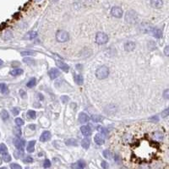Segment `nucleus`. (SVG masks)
Returning a JSON list of instances; mask_svg holds the SVG:
<instances>
[{"instance_id": "52", "label": "nucleus", "mask_w": 169, "mask_h": 169, "mask_svg": "<svg viewBox=\"0 0 169 169\" xmlns=\"http://www.w3.org/2000/svg\"><path fill=\"white\" fill-rule=\"evenodd\" d=\"M35 1H36V2H41V0H35Z\"/></svg>"}, {"instance_id": "5", "label": "nucleus", "mask_w": 169, "mask_h": 169, "mask_svg": "<svg viewBox=\"0 0 169 169\" xmlns=\"http://www.w3.org/2000/svg\"><path fill=\"white\" fill-rule=\"evenodd\" d=\"M125 20L129 23H134L136 20V13L133 10L128 11L125 16Z\"/></svg>"}, {"instance_id": "22", "label": "nucleus", "mask_w": 169, "mask_h": 169, "mask_svg": "<svg viewBox=\"0 0 169 169\" xmlns=\"http://www.w3.org/2000/svg\"><path fill=\"white\" fill-rule=\"evenodd\" d=\"M36 80L35 78H32L30 81L27 82L26 86L29 87V88H32V87H34L36 86Z\"/></svg>"}, {"instance_id": "35", "label": "nucleus", "mask_w": 169, "mask_h": 169, "mask_svg": "<svg viewBox=\"0 0 169 169\" xmlns=\"http://www.w3.org/2000/svg\"><path fill=\"white\" fill-rule=\"evenodd\" d=\"M14 133H15V135L17 137L21 136V129H20V128H15Z\"/></svg>"}, {"instance_id": "45", "label": "nucleus", "mask_w": 169, "mask_h": 169, "mask_svg": "<svg viewBox=\"0 0 169 169\" xmlns=\"http://www.w3.org/2000/svg\"><path fill=\"white\" fill-rule=\"evenodd\" d=\"M23 61H24L25 63H27V64H33L34 63L32 59H31V58H24Z\"/></svg>"}, {"instance_id": "34", "label": "nucleus", "mask_w": 169, "mask_h": 169, "mask_svg": "<svg viewBox=\"0 0 169 169\" xmlns=\"http://www.w3.org/2000/svg\"><path fill=\"white\" fill-rule=\"evenodd\" d=\"M20 54H21L22 56H29V55H34L35 53L31 52V51H23V52L20 53Z\"/></svg>"}, {"instance_id": "21", "label": "nucleus", "mask_w": 169, "mask_h": 169, "mask_svg": "<svg viewBox=\"0 0 169 169\" xmlns=\"http://www.w3.org/2000/svg\"><path fill=\"white\" fill-rule=\"evenodd\" d=\"M72 168H86V162L84 161H79L76 165H72Z\"/></svg>"}, {"instance_id": "24", "label": "nucleus", "mask_w": 169, "mask_h": 169, "mask_svg": "<svg viewBox=\"0 0 169 169\" xmlns=\"http://www.w3.org/2000/svg\"><path fill=\"white\" fill-rule=\"evenodd\" d=\"M103 117L100 116V115H92L91 117V119L93 122H96V123H98V122H101L102 120H103Z\"/></svg>"}, {"instance_id": "8", "label": "nucleus", "mask_w": 169, "mask_h": 169, "mask_svg": "<svg viewBox=\"0 0 169 169\" xmlns=\"http://www.w3.org/2000/svg\"><path fill=\"white\" fill-rule=\"evenodd\" d=\"M49 77L52 79V80H55L57 79L59 75H60V72L58 69H52L48 73Z\"/></svg>"}, {"instance_id": "46", "label": "nucleus", "mask_w": 169, "mask_h": 169, "mask_svg": "<svg viewBox=\"0 0 169 169\" xmlns=\"http://www.w3.org/2000/svg\"><path fill=\"white\" fill-rule=\"evenodd\" d=\"M164 53H165V55L166 56H168L169 55V47L168 46H167L165 49H164Z\"/></svg>"}, {"instance_id": "42", "label": "nucleus", "mask_w": 169, "mask_h": 169, "mask_svg": "<svg viewBox=\"0 0 169 169\" xmlns=\"http://www.w3.org/2000/svg\"><path fill=\"white\" fill-rule=\"evenodd\" d=\"M169 90L168 89H167V90H165V91H164V93H163V97H164V98L165 99H168L169 98Z\"/></svg>"}, {"instance_id": "1", "label": "nucleus", "mask_w": 169, "mask_h": 169, "mask_svg": "<svg viewBox=\"0 0 169 169\" xmlns=\"http://www.w3.org/2000/svg\"><path fill=\"white\" fill-rule=\"evenodd\" d=\"M108 74H109V69L107 66H102L98 68L96 71V76L99 80H104L106 78H107Z\"/></svg>"}, {"instance_id": "25", "label": "nucleus", "mask_w": 169, "mask_h": 169, "mask_svg": "<svg viewBox=\"0 0 169 169\" xmlns=\"http://www.w3.org/2000/svg\"><path fill=\"white\" fill-rule=\"evenodd\" d=\"M1 118H2V119L3 120H7L8 119V118H9V114L6 111V110H3L2 112H1Z\"/></svg>"}, {"instance_id": "36", "label": "nucleus", "mask_w": 169, "mask_h": 169, "mask_svg": "<svg viewBox=\"0 0 169 169\" xmlns=\"http://www.w3.org/2000/svg\"><path fill=\"white\" fill-rule=\"evenodd\" d=\"M23 161H24L25 163H32V162H33V158L32 156H26V157L25 158Z\"/></svg>"}, {"instance_id": "53", "label": "nucleus", "mask_w": 169, "mask_h": 169, "mask_svg": "<svg viewBox=\"0 0 169 169\" xmlns=\"http://www.w3.org/2000/svg\"><path fill=\"white\" fill-rule=\"evenodd\" d=\"M55 1H57V0H55Z\"/></svg>"}, {"instance_id": "26", "label": "nucleus", "mask_w": 169, "mask_h": 169, "mask_svg": "<svg viewBox=\"0 0 169 169\" xmlns=\"http://www.w3.org/2000/svg\"><path fill=\"white\" fill-rule=\"evenodd\" d=\"M27 117L29 119H34L36 117V113L35 111H33V110H29L27 112Z\"/></svg>"}, {"instance_id": "43", "label": "nucleus", "mask_w": 169, "mask_h": 169, "mask_svg": "<svg viewBox=\"0 0 169 169\" xmlns=\"http://www.w3.org/2000/svg\"><path fill=\"white\" fill-rule=\"evenodd\" d=\"M61 100H62V102H64V103H66L69 100V98L68 97H65V96H63V97H61Z\"/></svg>"}, {"instance_id": "28", "label": "nucleus", "mask_w": 169, "mask_h": 169, "mask_svg": "<svg viewBox=\"0 0 169 169\" xmlns=\"http://www.w3.org/2000/svg\"><path fill=\"white\" fill-rule=\"evenodd\" d=\"M3 159H4V161H6V162H9V161H11V156L8 152L4 153L3 154Z\"/></svg>"}, {"instance_id": "6", "label": "nucleus", "mask_w": 169, "mask_h": 169, "mask_svg": "<svg viewBox=\"0 0 169 169\" xmlns=\"http://www.w3.org/2000/svg\"><path fill=\"white\" fill-rule=\"evenodd\" d=\"M111 14L115 18H121L123 15V9L120 7L115 6V7H113L111 9Z\"/></svg>"}, {"instance_id": "47", "label": "nucleus", "mask_w": 169, "mask_h": 169, "mask_svg": "<svg viewBox=\"0 0 169 169\" xmlns=\"http://www.w3.org/2000/svg\"><path fill=\"white\" fill-rule=\"evenodd\" d=\"M150 120H155V121H156V122H158V120H159V118H158L157 116H154V117L150 118Z\"/></svg>"}, {"instance_id": "15", "label": "nucleus", "mask_w": 169, "mask_h": 169, "mask_svg": "<svg viewBox=\"0 0 169 169\" xmlns=\"http://www.w3.org/2000/svg\"><path fill=\"white\" fill-rule=\"evenodd\" d=\"M35 145H36V141H35V140H32V141H30V142L27 144V148H26L27 151L30 153L34 152V150H35Z\"/></svg>"}, {"instance_id": "29", "label": "nucleus", "mask_w": 169, "mask_h": 169, "mask_svg": "<svg viewBox=\"0 0 169 169\" xmlns=\"http://www.w3.org/2000/svg\"><path fill=\"white\" fill-rule=\"evenodd\" d=\"M103 156L107 159H111L112 158V153L108 150H105L103 151Z\"/></svg>"}, {"instance_id": "38", "label": "nucleus", "mask_w": 169, "mask_h": 169, "mask_svg": "<svg viewBox=\"0 0 169 169\" xmlns=\"http://www.w3.org/2000/svg\"><path fill=\"white\" fill-rule=\"evenodd\" d=\"M168 113H169V109L168 108H167V109H165L164 111H162V113H161V117H162V118H166V117H168Z\"/></svg>"}, {"instance_id": "12", "label": "nucleus", "mask_w": 169, "mask_h": 169, "mask_svg": "<svg viewBox=\"0 0 169 169\" xmlns=\"http://www.w3.org/2000/svg\"><path fill=\"white\" fill-rule=\"evenodd\" d=\"M135 48V43L134 41H127L124 44V49L127 52H131Z\"/></svg>"}, {"instance_id": "32", "label": "nucleus", "mask_w": 169, "mask_h": 169, "mask_svg": "<svg viewBox=\"0 0 169 169\" xmlns=\"http://www.w3.org/2000/svg\"><path fill=\"white\" fill-rule=\"evenodd\" d=\"M15 123H16L17 126L20 127V126L24 125L25 122L22 119H20V118H17V119H15Z\"/></svg>"}, {"instance_id": "18", "label": "nucleus", "mask_w": 169, "mask_h": 169, "mask_svg": "<svg viewBox=\"0 0 169 169\" xmlns=\"http://www.w3.org/2000/svg\"><path fill=\"white\" fill-rule=\"evenodd\" d=\"M90 144V141L88 138H85L81 140V145L83 146L84 149H88Z\"/></svg>"}, {"instance_id": "41", "label": "nucleus", "mask_w": 169, "mask_h": 169, "mask_svg": "<svg viewBox=\"0 0 169 169\" xmlns=\"http://www.w3.org/2000/svg\"><path fill=\"white\" fill-rule=\"evenodd\" d=\"M11 36H12V35H11V32L9 31H7L6 32L4 33V39H8Z\"/></svg>"}, {"instance_id": "23", "label": "nucleus", "mask_w": 169, "mask_h": 169, "mask_svg": "<svg viewBox=\"0 0 169 169\" xmlns=\"http://www.w3.org/2000/svg\"><path fill=\"white\" fill-rule=\"evenodd\" d=\"M37 36V33L36 32H30L27 33V35H26V38H28V39H30V40H32L34 38H36Z\"/></svg>"}, {"instance_id": "48", "label": "nucleus", "mask_w": 169, "mask_h": 169, "mask_svg": "<svg viewBox=\"0 0 169 169\" xmlns=\"http://www.w3.org/2000/svg\"><path fill=\"white\" fill-rule=\"evenodd\" d=\"M20 93L21 97H23V98H25V95H26V94H25V92L23 90H20Z\"/></svg>"}, {"instance_id": "4", "label": "nucleus", "mask_w": 169, "mask_h": 169, "mask_svg": "<svg viewBox=\"0 0 169 169\" xmlns=\"http://www.w3.org/2000/svg\"><path fill=\"white\" fill-rule=\"evenodd\" d=\"M14 145L16 147L18 150L23 151L24 150L25 145V141L23 139H20V137H17L14 140Z\"/></svg>"}, {"instance_id": "3", "label": "nucleus", "mask_w": 169, "mask_h": 169, "mask_svg": "<svg viewBox=\"0 0 169 169\" xmlns=\"http://www.w3.org/2000/svg\"><path fill=\"white\" fill-rule=\"evenodd\" d=\"M108 41V36L103 32H98L96 36V42L99 45L105 44Z\"/></svg>"}, {"instance_id": "44", "label": "nucleus", "mask_w": 169, "mask_h": 169, "mask_svg": "<svg viewBox=\"0 0 169 169\" xmlns=\"http://www.w3.org/2000/svg\"><path fill=\"white\" fill-rule=\"evenodd\" d=\"M108 167H109V166H108L107 162H106V161H102V168H108Z\"/></svg>"}, {"instance_id": "7", "label": "nucleus", "mask_w": 169, "mask_h": 169, "mask_svg": "<svg viewBox=\"0 0 169 169\" xmlns=\"http://www.w3.org/2000/svg\"><path fill=\"white\" fill-rule=\"evenodd\" d=\"M56 65L59 68V69H61L63 71H65V72H69V66L68 65H66L65 63H64L63 61H61L60 59H56Z\"/></svg>"}, {"instance_id": "33", "label": "nucleus", "mask_w": 169, "mask_h": 169, "mask_svg": "<svg viewBox=\"0 0 169 169\" xmlns=\"http://www.w3.org/2000/svg\"><path fill=\"white\" fill-rule=\"evenodd\" d=\"M98 131L102 135H107V130L105 129V128H103V127H98Z\"/></svg>"}, {"instance_id": "31", "label": "nucleus", "mask_w": 169, "mask_h": 169, "mask_svg": "<svg viewBox=\"0 0 169 169\" xmlns=\"http://www.w3.org/2000/svg\"><path fill=\"white\" fill-rule=\"evenodd\" d=\"M14 155H15V158L19 159V158H22V157H23L24 153H23L22 151H20V150H19V151H15V152L14 153Z\"/></svg>"}, {"instance_id": "19", "label": "nucleus", "mask_w": 169, "mask_h": 169, "mask_svg": "<svg viewBox=\"0 0 169 169\" xmlns=\"http://www.w3.org/2000/svg\"><path fill=\"white\" fill-rule=\"evenodd\" d=\"M23 69H13L10 74H11V75H13V76H18V75H20V74H23Z\"/></svg>"}, {"instance_id": "39", "label": "nucleus", "mask_w": 169, "mask_h": 169, "mask_svg": "<svg viewBox=\"0 0 169 169\" xmlns=\"http://www.w3.org/2000/svg\"><path fill=\"white\" fill-rule=\"evenodd\" d=\"M11 112H12V113H13L14 115H18L19 113H20V109H19L18 107H14V108L11 110Z\"/></svg>"}, {"instance_id": "51", "label": "nucleus", "mask_w": 169, "mask_h": 169, "mask_svg": "<svg viewBox=\"0 0 169 169\" xmlns=\"http://www.w3.org/2000/svg\"><path fill=\"white\" fill-rule=\"evenodd\" d=\"M3 64H4V61L0 59V66H2V65H3Z\"/></svg>"}, {"instance_id": "17", "label": "nucleus", "mask_w": 169, "mask_h": 169, "mask_svg": "<svg viewBox=\"0 0 169 169\" xmlns=\"http://www.w3.org/2000/svg\"><path fill=\"white\" fill-rule=\"evenodd\" d=\"M151 32L153 34V36H155L156 38H161L162 36V32L159 29H152Z\"/></svg>"}, {"instance_id": "16", "label": "nucleus", "mask_w": 169, "mask_h": 169, "mask_svg": "<svg viewBox=\"0 0 169 169\" xmlns=\"http://www.w3.org/2000/svg\"><path fill=\"white\" fill-rule=\"evenodd\" d=\"M89 120L88 116L85 113H81L79 115V122L81 123H85Z\"/></svg>"}, {"instance_id": "13", "label": "nucleus", "mask_w": 169, "mask_h": 169, "mask_svg": "<svg viewBox=\"0 0 169 169\" xmlns=\"http://www.w3.org/2000/svg\"><path fill=\"white\" fill-rule=\"evenodd\" d=\"M151 5L155 8H161L163 5L162 0H151Z\"/></svg>"}, {"instance_id": "40", "label": "nucleus", "mask_w": 169, "mask_h": 169, "mask_svg": "<svg viewBox=\"0 0 169 169\" xmlns=\"http://www.w3.org/2000/svg\"><path fill=\"white\" fill-rule=\"evenodd\" d=\"M10 168H12V169H21V167H20V165H18V164H15V163H14V164H11V165H10Z\"/></svg>"}, {"instance_id": "14", "label": "nucleus", "mask_w": 169, "mask_h": 169, "mask_svg": "<svg viewBox=\"0 0 169 169\" xmlns=\"http://www.w3.org/2000/svg\"><path fill=\"white\" fill-rule=\"evenodd\" d=\"M74 81H75V83H76L77 85H79V86L83 85V83H84V78H83V76H82L81 74H75L74 75Z\"/></svg>"}, {"instance_id": "11", "label": "nucleus", "mask_w": 169, "mask_h": 169, "mask_svg": "<svg viewBox=\"0 0 169 169\" xmlns=\"http://www.w3.org/2000/svg\"><path fill=\"white\" fill-rule=\"evenodd\" d=\"M51 137H52V135H51V133L49 131H44L41 135L40 140L41 142H46V141H48L51 139Z\"/></svg>"}, {"instance_id": "9", "label": "nucleus", "mask_w": 169, "mask_h": 169, "mask_svg": "<svg viewBox=\"0 0 169 169\" xmlns=\"http://www.w3.org/2000/svg\"><path fill=\"white\" fill-rule=\"evenodd\" d=\"M81 133L83 134V135H85L86 137L90 136L91 135V129L90 128V126L88 125H84V126H81Z\"/></svg>"}, {"instance_id": "37", "label": "nucleus", "mask_w": 169, "mask_h": 169, "mask_svg": "<svg viewBox=\"0 0 169 169\" xmlns=\"http://www.w3.org/2000/svg\"><path fill=\"white\" fill-rule=\"evenodd\" d=\"M43 167L45 168H48L51 167V161L48 159H47V160H45L44 161V163H43Z\"/></svg>"}, {"instance_id": "27", "label": "nucleus", "mask_w": 169, "mask_h": 169, "mask_svg": "<svg viewBox=\"0 0 169 169\" xmlns=\"http://www.w3.org/2000/svg\"><path fill=\"white\" fill-rule=\"evenodd\" d=\"M66 145H78V142L76 140L74 139H69L66 141Z\"/></svg>"}, {"instance_id": "10", "label": "nucleus", "mask_w": 169, "mask_h": 169, "mask_svg": "<svg viewBox=\"0 0 169 169\" xmlns=\"http://www.w3.org/2000/svg\"><path fill=\"white\" fill-rule=\"evenodd\" d=\"M104 137L102 135H101V134H97L95 135V138H94V141H95V143L97 144V145H102L104 144Z\"/></svg>"}, {"instance_id": "50", "label": "nucleus", "mask_w": 169, "mask_h": 169, "mask_svg": "<svg viewBox=\"0 0 169 169\" xmlns=\"http://www.w3.org/2000/svg\"><path fill=\"white\" fill-rule=\"evenodd\" d=\"M38 97H39L40 100H43V96L41 94H38Z\"/></svg>"}, {"instance_id": "20", "label": "nucleus", "mask_w": 169, "mask_h": 169, "mask_svg": "<svg viewBox=\"0 0 169 169\" xmlns=\"http://www.w3.org/2000/svg\"><path fill=\"white\" fill-rule=\"evenodd\" d=\"M0 91H1L3 94H7L8 92V86H7L5 84L1 83V84H0Z\"/></svg>"}, {"instance_id": "2", "label": "nucleus", "mask_w": 169, "mask_h": 169, "mask_svg": "<svg viewBox=\"0 0 169 169\" xmlns=\"http://www.w3.org/2000/svg\"><path fill=\"white\" fill-rule=\"evenodd\" d=\"M69 39V35L66 31L61 30L56 33V40L58 42H65Z\"/></svg>"}, {"instance_id": "30", "label": "nucleus", "mask_w": 169, "mask_h": 169, "mask_svg": "<svg viewBox=\"0 0 169 169\" xmlns=\"http://www.w3.org/2000/svg\"><path fill=\"white\" fill-rule=\"evenodd\" d=\"M8 152V149H7V146L4 145V144H0V153L1 154H4V153Z\"/></svg>"}, {"instance_id": "49", "label": "nucleus", "mask_w": 169, "mask_h": 169, "mask_svg": "<svg viewBox=\"0 0 169 169\" xmlns=\"http://www.w3.org/2000/svg\"><path fill=\"white\" fill-rule=\"evenodd\" d=\"M28 128L31 129L32 130H35V129H36V125H35V124H30V125L28 126Z\"/></svg>"}]
</instances>
